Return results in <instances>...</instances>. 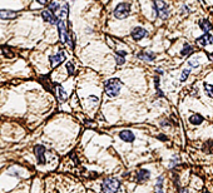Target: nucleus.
<instances>
[{
    "label": "nucleus",
    "instance_id": "obj_24",
    "mask_svg": "<svg viewBox=\"0 0 213 193\" xmlns=\"http://www.w3.org/2000/svg\"><path fill=\"white\" fill-rule=\"evenodd\" d=\"M189 73H191V70H189V69H184L183 72H182V74H180V78H179V80H180V82H184V80H187V78H188Z\"/></svg>",
    "mask_w": 213,
    "mask_h": 193
},
{
    "label": "nucleus",
    "instance_id": "obj_29",
    "mask_svg": "<svg viewBox=\"0 0 213 193\" xmlns=\"http://www.w3.org/2000/svg\"><path fill=\"white\" fill-rule=\"evenodd\" d=\"M177 162H178V157H174V159H173V160H171V168H172V167H174V166L177 164Z\"/></svg>",
    "mask_w": 213,
    "mask_h": 193
},
{
    "label": "nucleus",
    "instance_id": "obj_16",
    "mask_svg": "<svg viewBox=\"0 0 213 193\" xmlns=\"http://www.w3.org/2000/svg\"><path fill=\"white\" fill-rule=\"evenodd\" d=\"M199 26H201V29L204 31V33H208L209 30H212V24H211L207 19L201 20V21H199Z\"/></svg>",
    "mask_w": 213,
    "mask_h": 193
},
{
    "label": "nucleus",
    "instance_id": "obj_31",
    "mask_svg": "<svg viewBox=\"0 0 213 193\" xmlns=\"http://www.w3.org/2000/svg\"><path fill=\"white\" fill-rule=\"evenodd\" d=\"M158 139H162V141H168V138H166V136H158Z\"/></svg>",
    "mask_w": 213,
    "mask_h": 193
},
{
    "label": "nucleus",
    "instance_id": "obj_15",
    "mask_svg": "<svg viewBox=\"0 0 213 193\" xmlns=\"http://www.w3.org/2000/svg\"><path fill=\"white\" fill-rule=\"evenodd\" d=\"M127 55V52H117L115 54V60H117V64L118 65H123L126 63V56Z\"/></svg>",
    "mask_w": 213,
    "mask_h": 193
},
{
    "label": "nucleus",
    "instance_id": "obj_26",
    "mask_svg": "<svg viewBox=\"0 0 213 193\" xmlns=\"http://www.w3.org/2000/svg\"><path fill=\"white\" fill-rule=\"evenodd\" d=\"M67 69H68V74L73 75L74 74V65L72 63H67Z\"/></svg>",
    "mask_w": 213,
    "mask_h": 193
},
{
    "label": "nucleus",
    "instance_id": "obj_21",
    "mask_svg": "<svg viewBox=\"0 0 213 193\" xmlns=\"http://www.w3.org/2000/svg\"><path fill=\"white\" fill-rule=\"evenodd\" d=\"M68 9H69V5L68 4H64L63 5V8L62 9H60V14H59V19H63L64 16H67L68 15Z\"/></svg>",
    "mask_w": 213,
    "mask_h": 193
},
{
    "label": "nucleus",
    "instance_id": "obj_6",
    "mask_svg": "<svg viewBox=\"0 0 213 193\" xmlns=\"http://www.w3.org/2000/svg\"><path fill=\"white\" fill-rule=\"evenodd\" d=\"M34 153H35V157H37V162L39 164H45V147L42 146V144H37L34 147Z\"/></svg>",
    "mask_w": 213,
    "mask_h": 193
},
{
    "label": "nucleus",
    "instance_id": "obj_22",
    "mask_svg": "<svg viewBox=\"0 0 213 193\" xmlns=\"http://www.w3.org/2000/svg\"><path fill=\"white\" fill-rule=\"evenodd\" d=\"M193 52V48L191 47V45H188V44H184V48L183 49H182V52H180V54L182 55H188V54H191Z\"/></svg>",
    "mask_w": 213,
    "mask_h": 193
},
{
    "label": "nucleus",
    "instance_id": "obj_12",
    "mask_svg": "<svg viewBox=\"0 0 213 193\" xmlns=\"http://www.w3.org/2000/svg\"><path fill=\"white\" fill-rule=\"evenodd\" d=\"M16 15L18 14L13 10H4V9L0 10V19H4V20H11L16 18Z\"/></svg>",
    "mask_w": 213,
    "mask_h": 193
},
{
    "label": "nucleus",
    "instance_id": "obj_17",
    "mask_svg": "<svg viewBox=\"0 0 213 193\" xmlns=\"http://www.w3.org/2000/svg\"><path fill=\"white\" fill-rule=\"evenodd\" d=\"M203 120H204L203 117L199 115V114H192V115L189 117V122H191L192 124H194V125H199Z\"/></svg>",
    "mask_w": 213,
    "mask_h": 193
},
{
    "label": "nucleus",
    "instance_id": "obj_11",
    "mask_svg": "<svg viewBox=\"0 0 213 193\" xmlns=\"http://www.w3.org/2000/svg\"><path fill=\"white\" fill-rule=\"evenodd\" d=\"M197 43H198L201 47H206V45H208V44H212V43H213V37H212L211 34L206 33L204 35H202L201 38H198V39H197Z\"/></svg>",
    "mask_w": 213,
    "mask_h": 193
},
{
    "label": "nucleus",
    "instance_id": "obj_23",
    "mask_svg": "<svg viewBox=\"0 0 213 193\" xmlns=\"http://www.w3.org/2000/svg\"><path fill=\"white\" fill-rule=\"evenodd\" d=\"M60 9V7H59V4L56 3V2H51L50 4H49V7H48V10H50L53 14L56 11V10H59Z\"/></svg>",
    "mask_w": 213,
    "mask_h": 193
},
{
    "label": "nucleus",
    "instance_id": "obj_28",
    "mask_svg": "<svg viewBox=\"0 0 213 193\" xmlns=\"http://www.w3.org/2000/svg\"><path fill=\"white\" fill-rule=\"evenodd\" d=\"M180 10H182V11H180V14H182V15H183V14H188V13L191 11V10L188 9V7H187V5H183Z\"/></svg>",
    "mask_w": 213,
    "mask_h": 193
},
{
    "label": "nucleus",
    "instance_id": "obj_4",
    "mask_svg": "<svg viewBox=\"0 0 213 193\" xmlns=\"http://www.w3.org/2000/svg\"><path fill=\"white\" fill-rule=\"evenodd\" d=\"M153 8L157 13V16L159 19H166L169 15V7L166 4L163 0H154L153 2Z\"/></svg>",
    "mask_w": 213,
    "mask_h": 193
},
{
    "label": "nucleus",
    "instance_id": "obj_19",
    "mask_svg": "<svg viewBox=\"0 0 213 193\" xmlns=\"http://www.w3.org/2000/svg\"><path fill=\"white\" fill-rule=\"evenodd\" d=\"M162 183H163V177H158L157 183H156V188H154L156 193H164L163 189H162Z\"/></svg>",
    "mask_w": 213,
    "mask_h": 193
},
{
    "label": "nucleus",
    "instance_id": "obj_5",
    "mask_svg": "<svg viewBox=\"0 0 213 193\" xmlns=\"http://www.w3.org/2000/svg\"><path fill=\"white\" fill-rule=\"evenodd\" d=\"M129 13H131V5L128 3H122L115 8L114 16L118 19H124L129 15Z\"/></svg>",
    "mask_w": 213,
    "mask_h": 193
},
{
    "label": "nucleus",
    "instance_id": "obj_8",
    "mask_svg": "<svg viewBox=\"0 0 213 193\" xmlns=\"http://www.w3.org/2000/svg\"><path fill=\"white\" fill-rule=\"evenodd\" d=\"M131 34H132V38H133L134 40H140V39H143V38L147 35V30L143 29V28L137 26V28H134V29L132 30Z\"/></svg>",
    "mask_w": 213,
    "mask_h": 193
},
{
    "label": "nucleus",
    "instance_id": "obj_2",
    "mask_svg": "<svg viewBox=\"0 0 213 193\" xmlns=\"http://www.w3.org/2000/svg\"><path fill=\"white\" fill-rule=\"evenodd\" d=\"M120 188V181L117 178H105L103 184H102V191L103 193H117Z\"/></svg>",
    "mask_w": 213,
    "mask_h": 193
},
{
    "label": "nucleus",
    "instance_id": "obj_32",
    "mask_svg": "<svg viewBox=\"0 0 213 193\" xmlns=\"http://www.w3.org/2000/svg\"><path fill=\"white\" fill-rule=\"evenodd\" d=\"M179 192H180V193H187V189H184V188H183V189H180Z\"/></svg>",
    "mask_w": 213,
    "mask_h": 193
},
{
    "label": "nucleus",
    "instance_id": "obj_3",
    "mask_svg": "<svg viewBox=\"0 0 213 193\" xmlns=\"http://www.w3.org/2000/svg\"><path fill=\"white\" fill-rule=\"evenodd\" d=\"M58 30H59L60 40H62L63 43H67L70 48H74V43H73L72 38H70L69 34H68L67 25H65V21H64L63 19H59V21H58Z\"/></svg>",
    "mask_w": 213,
    "mask_h": 193
},
{
    "label": "nucleus",
    "instance_id": "obj_9",
    "mask_svg": "<svg viewBox=\"0 0 213 193\" xmlns=\"http://www.w3.org/2000/svg\"><path fill=\"white\" fill-rule=\"evenodd\" d=\"M42 16H43V19H44L45 21H48V23H50V24H58V21H59V18L55 16L50 10H44V11L42 13Z\"/></svg>",
    "mask_w": 213,
    "mask_h": 193
},
{
    "label": "nucleus",
    "instance_id": "obj_14",
    "mask_svg": "<svg viewBox=\"0 0 213 193\" xmlns=\"http://www.w3.org/2000/svg\"><path fill=\"white\" fill-rule=\"evenodd\" d=\"M149 177H150L149 171H147V169H142V171H139V172H138V174H137V181H138V182H145V181H148V179H149Z\"/></svg>",
    "mask_w": 213,
    "mask_h": 193
},
{
    "label": "nucleus",
    "instance_id": "obj_20",
    "mask_svg": "<svg viewBox=\"0 0 213 193\" xmlns=\"http://www.w3.org/2000/svg\"><path fill=\"white\" fill-rule=\"evenodd\" d=\"M204 92L207 94V96H209V98H213V85L211 84H204Z\"/></svg>",
    "mask_w": 213,
    "mask_h": 193
},
{
    "label": "nucleus",
    "instance_id": "obj_1",
    "mask_svg": "<svg viewBox=\"0 0 213 193\" xmlns=\"http://www.w3.org/2000/svg\"><path fill=\"white\" fill-rule=\"evenodd\" d=\"M122 82L118 78H112L105 82V93L108 96H117L122 89Z\"/></svg>",
    "mask_w": 213,
    "mask_h": 193
},
{
    "label": "nucleus",
    "instance_id": "obj_25",
    "mask_svg": "<svg viewBox=\"0 0 213 193\" xmlns=\"http://www.w3.org/2000/svg\"><path fill=\"white\" fill-rule=\"evenodd\" d=\"M3 53H4V55L8 56V58H13V56H14V53L10 52V49H9L8 47H3Z\"/></svg>",
    "mask_w": 213,
    "mask_h": 193
},
{
    "label": "nucleus",
    "instance_id": "obj_18",
    "mask_svg": "<svg viewBox=\"0 0 213 193\" xmlns=\"http://www.w3.org/2000/svg\"><path fill=\"white\" fill-rule=\"evenodd\" d=\"M58 87V93H59V101L60 102H64L65 99H67V93H65V90H64V88L62 87V85H56Z\"/></svg>",
    "mask_w": 213,
    "mask_h": 193
},
{
    "label": "nucleus",
    "instance_id": "obj_7",
    "mask_svg": "<svg viewBox=\"0 0 213 193\" xmlns=\"http://www.w3.org/2000/svg\"><path fill=\"white\" fill-rule=\"evenodd\" d=\"M49 60H50L51 67L54 68V67H56V65H58V64H60L62 61H64V60H65V55H64V53H63V52H59L58 54L49 56Z\"/></svg>",
    "mask_w": 213,
    "mask_h": 193
},
{
    "label": "nucleus",
    "instance_id": "obj_10",
    "mask_svg": "<svg viewBox=\"0 0 213 193\" xmlns=\"http://www.w3.org/2000/svg\"><path fill=\"white\" fill-rule=\"evenodd\" d=\"M119 138H120L122 141L127 142V143H132V142H134V139H135L133 132H131V131H122V132L119 133Z\"/></svg>",
    "mask_w": 213,
    "mask_h": 193
},
{
    "label": "nucleus",
    "instance_id": "obj_13",
    "mask_svg": "<svg viewBox=\"0 0 213 193\" xmlns=\"http://www.w3.org/2000/svg\"><path fill=\"white\" fill-rule=\"evenodd\" d=\"M137 56L142 60H145V61H152V60L156 59V54L152 53V52H140V53H138Z\"/></svg>",
    "mask_w": 213,
    "mask_h": 193
},
{
    "label": "nucleus",
    "instance_id": "obj_30",
    "mask_svg": "<svg viewBox=\"0 0 213 193\" xmlns=\"http://www.w3.org/2000/svg\"><path fill=\"white\" fill-rule=\"evenodd\" d=\"M37 2H38V3H40V4H43V5H45V4L49 2V0H37Z\"/></svg>",
    "mask_w": 213,
    "mask_h": 193
},
{
    "label": "nucleus",
    "instance_id": "obj_33",
    "mask_svg": "<svg viewBox=\"0 0 213 193\" xmlns=\"http://www.w3.org/2000/svg\"><path fill=\"white\" fill-rule=\"evenodd\" d=\"M157 73H159V74H163V70H161V69H157Z\"/></svg>",
    "mask_w": 213,
    "mask_h": 193
},
{
    "label": "nucleus",
    "instance_id": "obj_27",
    "mask_svg": "<svg viewBox=\"0 0 213 193\" xmlns=\"http://www.w3.org/2000/svg\"><path fill=\"white\" fill-rule=\"evenodd\" d=\"M188 65L192 67V68H197V67H199V64H198L196 60H189V61H188Z\"/></svg>",
    "mask_w": 213,
    "mask_h": 193
}]
</instances>
